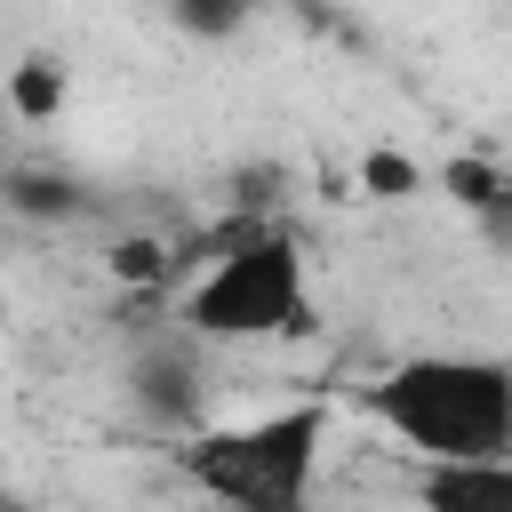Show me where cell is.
Wrapping results in <instances>:
<instances>
[{
	"instance_id": "cell-1",
	"label": "cell",
	"mask_w": 512,
	"mask_h": 512,
	"mask_svg": "<svg viewBox=\"0 0 512 512\" xmlns=\"http://www.w3.org/2000/svg\"><path fill=\"white\" fill-rule=\"evenodd\" d=\"M360 408L416 456H496L512 448V360L504 352H408L360 384Z\"/></svg>"
},
{
	"instance_id": "cell-2",
	"label": "cell",
	"mask_w": 512,
	"mask_h": 512,
	"mask_svg": "<svg viewBox=\"0 0 512 512\" xmlns=\"http://www.w3.org/2000/svg\"><path fill=\"white\" fill-rule=\"evenodd\" d=\"M328 432H336L328 400H280L232 424H192L176 440V472L216 512H312Z\"/></svg>"
},
{
	"instance_id": "cell-3",
	"label": "cell",
	"mask_w": 512,
	"mask_h": 512,
	"mask_svg": "<svg viewBox=\"0 0 512 512\" xmlns=\"http://www.w3.org/2000/svg\"><path fill=\"white\" fill-rule=\"evenodd\" d=\"M176 328H192L200 344H304L320 328L304 240L288 224H256V232L224 240L200 264V280L184 288Z\"/></svg>"
},
{
	"instance_id": "cell-4",
	"label": "cell",
	"mask_w": 512,
	"mask_h": 512,
	"mask_svg": "<svg viewBox=\"0 0 512 512\" xmlns=\"http://www.w3.org/2000/svg\"><path fill=\"white\" fill-rule=\"evenodd\" d=\"M120 392H128V408H136L152 432L184 440L192 424H208V344H200L192 328L152 336V344L120 368Z\"/></svg>"
},
{
	"instance_id": "cell-5",
	"label": "cell",
	"mask_w": 512,
	"mask_h": 512,
	"mask_svg": "<svg viewBox=\"0 0 512 512\" xmlns=\"http://www.w3.org/2000/svg\"><path fill=\"white\" fill-rule=\"evenodd\" d=\"M416 512H512V448L416 464Z\"/></svg>"
},
{
	"instance_id": "cell-6",
	"label": "cell",
	"mask_w": 512,
	"mask_h": 512,
	"mask_svg": "<svg viewBox=\"0 0 512 512\" xmlns=\"http://www.w3.org/2000/svg\"><path fill=\"white\" fill-rule=\"evenodd\" d=\"M0 96H8V112H16L24 128H48V120H64V104H72V64H64L56 48H24V56L8 64Z\"/></svg>"
},
{
	"instance_id": "cell-7",
	"label": "cell",
	"mask_w": 512,
	"mask_h": 512,
	"mask_svg": "<svg viewBox=\"0 0 512 512\" xmlns=\"http://www.w3.org/2000/svg\"><path fill=\"white\" fill-rule=\"evenodd\" d=\"M448 200L496 240V248H512V168H488V160H448Z\"/></svg>"
},
{
	"instance_id": "cell-8",
	"label": "cell",
	"mask_w": 512,
	"mask_h": 512,
	"mask_svg": "<svg viewBox=\"0 0 512 512\" xmlns=\"http://www.w3.org/2000/svg\"><path fill=\"white\" fill-rule=\"evenodd\" d=\"M256 8L264 0H168V24L192 32V40H232V32L256 24Z\"/></svg>"
},
{
	"instance_id": "cell-9",
	"label": "cell",
	"mask_w": 512,
	"mask_h": 512,
	"mask_svg": "<svg viewBox=\"0 0 512 512\" xmlns=\"http://www.w3.org/2000/svg\"><path fill=\"white\" fill-rule=\"evenodd\" d=\"M360 192H368V200H416V192H424V168H416L408 152H368V160H360Z\"/></svg>"
}]
</instances>
